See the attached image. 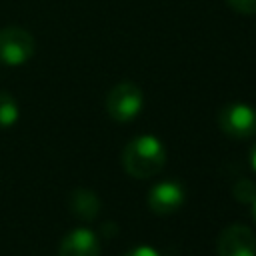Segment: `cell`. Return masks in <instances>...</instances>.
<instances>
[{"mask_svg": "<svg viewBox=\"0 0 256 256\" xmlns=\"http://www.w3.org/2000/svg\"><path fill=\"white\" fill-rule=\"evenodd\" d=\"M232 10L240 14H256V0H226Z\"/></svg>", "mask_w": 256, "mask_h": 256, "instance_id": "cell-11", "label": "cell"}, {"mask_svg": "<svg viewBox=\"0 0 256 256\" xmlns=\"http://www.w3.org/2000/svg\"><path fill=\"white\" fill-rule=\"evenodd\" d=\"M100 254V244L94 232L86 228H78L70 232L58 248V256H98Z\"/></svg>", "mask_w": 256, "mask_h": 256, "instance_id": "cell-7", "label": "cell"}, {"mask_svg": "<svg viewBox=\"0 0 256 256\" xmlns=\"http://www.w3.org/2000/svg\"><path fill=\"white\" fill-rule=\"evenodd\" d=\"M220 128L232 138H248L256 134V110L236 102L220 112Z\"/></svg>", "mask_w": 256, "mask_h": 256, "instance_id": "cell-4", "label": "cell"}, {"mask_svg": "<svg viewBox=\"0 0 256 256\" xmlns=\"http://www.w3.org/2000/svg\"><path fill=\"white\" fill-rule=\"evenodd\" d=\"M166 162V150L162 142L150 134L138 136L126 144L122 152V166L134 178H150Z\"/></svg>", "mask_w": 256, "mask_h": 256, "instance_id": "cell-1", "label": "cell"}, {"mask_svg": "<svg viewBox=\"0 0 256 256\" xmlns=\"http://www.w3.org/2000/svg\"><path fill=\"white\" fill-rule=\"evenodd\" d=\"M216 252L218 256H256V238L250 228L232 224L220 234Z\"/></svg>", "mask_w": 256, "mask_h": 256, "instance_id": "cell-5", "label": "cell"}, {"mask_svg": "<svg viewBox=\"0 0 256 256\" xmlns=\"http://www.w3.org/2000/svg\"><path fill=\"white\" fill-rule=\"evenodd\" d=\"M70 210L82 220H92L100 212V200L92 190L78 188L70 194Z\"/></svg>", "mask_w": 256, "mask_h": 256, "instance_id": "cell-8", "label": "cell"}, {"mask_svg": "<svg viewBox=\"0 0 256 256\" xmlns=\"http://www.w3.org/2000/svg\"><path fill=\"white\" fill-rule=\"evenodd\" d=\"M144 96L142 90L134 82H120L116 84L106 98V110L108 114L118 122H128L138 116L142 110Z\"/></svg>", "mask_w": 256, "mask_h": 256, "instance_id": "cell-3", "label": "cell"}, {"mask_svg": "<svg viewBox=\"0 0 256 256\" xmlns=\"http://www.w3.org/2000/svg\"><path fill=\"white\" fill-rule=\"evenodd\" d=\"M34 50L36 44L28 30L18 26H6L0 30V62L20 66L32 58Z\"/></svg>", "mask_w": 256, "mask_h": 256, "instance_id": "cell-2", "label": "cell"}, {"mask_svg": "<svg viewBox=\"0 0 256 256\" xmlns=\"http://www.w3.org/2000/svg\"><path fill=\"white\" fill-rule=\"evenodd\" d=\"M232 192H234V198H236V200L246 202V204H252V200L256 198V184H254L250 178H240V180L234 184Z\"/></svg>", "mask_w": 256, "mask_h": 256, "instance_id": "cell-10", "label": "cell"}, {"mask_svg": "<svg viewBox=\"0 0 256 256\" xmlns=\"http://www.w3.org/2000/svg\"><path fill=\"white\" fill-rule=\"evenodd\" d=\"M250 162H252V168L256 170V146H254V150H252V154H250Z\"/></svg>", "mask_w": 256, "mask_h": 256, "instance_id": "cell-13", "label": "cell"}, {"mask_svg": "<svg viewBox=\"0 0 256 256\" xmlns=\"http://www.w3.org/2000/svg\"><path fill=\"white\" fill-rule=\"evenodd\" d=\"M124 256H158V252L154 248H150V246H138V248L126 252Z\"/></svg>", "mask_w": 256, "mask_h": 256, "instance_id": "cell-12", "label": "cell"}, {"mask_svg": "<svg viewBox=\"0 0 256 256\" xmlns=\"http://www.w3.org/2000/svg\"><path fill=\"white\" fill-rule=\"evenodd\" d=\"M184 202V188L178 182H160L148 194V206L154 214H170Z\"/></svg>", "mask_w": 256, "mask_h": 256, "instance_id": "cell-6", "label": "cell"}, {"mask_svg": "<svg viewBox=\"0 0 256 256\" xmlns=\"http://www.w3.org/2000/svg\"><path fill=\"white\" fill-rule=\"evenodd\" d=\"M252 218L256 220V198L252 200Z\"/></svg>", "mask_w": 256, "mask_h": 256, "instance_id": "cell-14", "label": "cell"}, {"mask_svg": "<svg viewBox=\"0 0 256 256\" xmlns=\"http://www.w3.org/2000/svg\"><path fill=\"white\" fill-rule=\"evenodd\" d=\"M18 118V106L8 92H0V128L12 126Z\"/></svg>", "mask_w": 256, "mask_h": 256, "instance_id": "cell-9", "label": "cell"}]
</instances>
